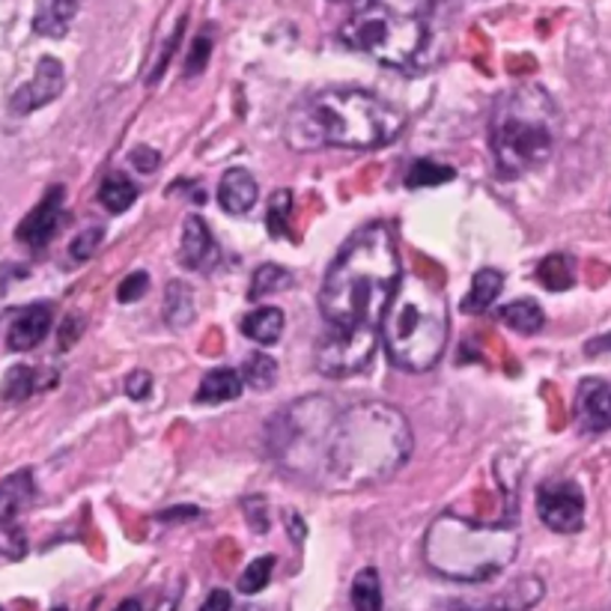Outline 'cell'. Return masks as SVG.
I'll return each instance as SVG.
<instances>
[{
  "instance_id": "obj_14",
  "label": "cell",
  "mask_w": 611,
  "mask_h": 611,
  "mask_svg": "<svg viewBox=\"0 0 611 611\" xmlns=\"http://www.w3.org/2000/svg\"><path fill=\"white\" fill-rule=\"evenodd\" d=\"M219 260V248L209 233L207 221L200 215H188L183 221V239H179V263L191 272H207Z\"/></svg>"
},
{
  "instance_id": "obj_32",
  "label": "cell",
  "mask_w": 611,
  "mask_h": 611,
  "mask_svg": "<svg viewBox=\"0 0 611 611\" xmlns=\"http://www.w3.org/2000/svg\"><path fill=\"white\" fill-rule=\"evenodd\" d=\"M289 209H292V195L289 191H275L272 200H269V215H265V224H269V233L280 239L289 233Z\"/></svg>"
},
{
  "instance_id": "obj_42",
  "label": "cell",
  "mask_w": 611,
  "mask_h": 611,
  "mask_svg": "<svg viewBox=\"0 0 611 611\" xmlns=\"http://www.w3.org/2000/svg\"><path fill=\"white\" fill-rule=\"evenodd\" d=\"M114 611H144V606H140V600H135V597H128V600L120 602Z\"/></svg>"
},
{
  "instance_id": "obj_21",
  "label": "cell",
  "mask_w": 611,
  "mask_h": 611,
  "mask_svg": "<svg viewBox=\"0 0 611 611\" xmlns=\"http://www.w3.org/2000/svg\"><path fill=\"white\" fill-rule=\"evenodd\" d=\"M84 0H48L46 7L39 10V15H36V34L42 36H63L66 30H70L72 18L78 15V10H82Z\"/></svg>"
},
{
  "instance_id": "obj_15",
  "label": "cell",
  "mask_w": 611,
  "mask_h": 611,
  "mask_svg": "<svg viewBox=\"0 0 611 611\" xmlns=\"http://www.w3.org/2000/svg\"><path fill=\"white\" fill-rule=\"evenodd\" d=\"M260 197V185L257 179L245 167H230L227 174L221 176L219 183V203L224 212L230 215H245L251 212Z\"/></svg>"
},
{
  "instance_id": "obj_34",
  "label": "cell",
  "mask_w": 611,
  "mask_h": 611,
  "mask_svg": "<svg viewBox=\"0 0 611 611\" xmlns=\"http://www.w3.org/2000/svg\"><path fill=\"white\" fill-rule=\"evenodd\" d=\"M102 239H104L102 227H87V230H82L78 236H75V239H72L70 257L75 260V263H84V260H90V257L99 251Z\"/></svg>"
},
{
  "instance_id": "obj_18",
  "label": "cell",
  "mask_w": 611,
  "mask_h": 611,
  "mask_svg": "<svg viewBox=\"0 0 611 611\" xmlns=\"http://www.w3.org/2000/svg\"><path fill=\"white\" fill-rule=\"evenodd\" d=\"M164 323L171 328H185L197 320V299L195 289L188 287L185 280H171L164 289Z\"/></svg>"
},
{
  "instance_id": "obj_2",
  "label": "cell",
  "mask_w": 611,
  "mask_h": 611,
  "mask_svg": "<svg viewBox=\"0 0 611 611\" xmlns=\"http://www.w3.org/2000/svg\"><path fill=\"white\" fill-rule=\"evenodd\" d=\"M403 277L388 224H370L349 239L325 272L320 311L328 328L379 332L385 308Z\"/></svg>"
},
{
  "instance_id": "obj_10",
  "label": "cell",
  "mask_w": 611,
  "mask_h": 611,
  "mask_svg": "<svg viewBox=\"0 0 611 611\" xmlns=\"http://www.w3.org/2000/svg\"><path fill=\"white\" fill-rule=\"evenodd\" d=\"M63 221H66V188L63 185H51L42 200L36 203L24 221L15 227V239L24 245V248H30V251H39V248H46L58 230L63 227Z\"/></svg>"
},
{
  "instance_id": "obj_13",
  "label": "cell",
  "mask_w": 611,
  "mask_h": 611,
  "mask_svg": "<svg viewBox=\"0 0 611 611\" xmlns=\"http://www.w3.org/2000/svg\"><path fill=\"white\" fill-rule=\"evenodd\" d=\"M576 421L588 433L611 429V385L602 379H585L576 394Z\"/></svg>"
},
{
  "instance_id": "obj_43",
  "label": "cell",
  "mask_w": 611,
  "mask_h": 611,
  "mask_svg": "<svg viewBox=\"0 0 611 611\" xmlns=\"http://www.w3.org/2000/svg\"><path fill=\"white\" fill-rule=\"evenodd\" d=\"M332 3H356V0H332Z\"/></svg>"
},
{
  "instance_id": "obj_26",
  "label": "cell",
  "mask_w": 611,
  "mask_h": 611,
  "mask_svg": "<svg viewBox=\"0 0 611 611\" xmlns=\"http://www.w3.org/2000/svg\"><path fill=\"white\" fill-rule=\"evenodd\" d=\"M543 594H546V588H543L540 578L525 576L520 578V582H513V585L501 594V600H498L496 606L501 611H528L543 600Z\"/></svg>"
},
{
  "instance_id": "obj_16",
  "label": "cell",
  "mask_w": 611,
  "mask_h": 611,
  "mask_svg": "<svg viewBox=\"0 0 611 611\" xmlns=\"http://www.w3.org/2000/svg\"><path fill=\"white\" fill-rule=\"evenodd\" d=\"M36 496L34 474L30 469L10 474L0 481V522H15L24 510L30 508V501Z\"/></svg>"
},
{
  "instance_id": "obj_39",
  "label": "cell",
  "mask_w": 611,
  "mask_h": 611,
  "mask_svg": "<svg viewBox=\"0 0 611 611\" xmlns=\"http://www.w3.org/2000/svg\"><path fill=\"white\" fill-rule=\"evenodd\" d=\"M233 609V597H230V590H224V588H219V590H212L207 597V602L200 606L197 611H230Z\"/></svg>"
},
{
  "instance_id": "obj_40",
  "label": "cell",
  "mask_w": 611,
  "mask_h": 611,
  "mask_svg": "<svg viewBox=\"0 0 611 611\" xmlns=\"http://www.w3.org/2000/svg\"><path fill=\"white\" fill-rule=\"evenodd\" d=\"M82 320L78 316H70L66 323H63V328H70V335H60V347H72V340L75 337H82Z\"/></svg>"
},
{
  "instance_id": "obj_30",
  "label": "cell",
  "mask_w": 611,
  "mask_h": 611,
  "mask_svg": "<svg viewBox=\"0 0 611 611\" xmlns=\"http://www.w3.org/2000/svg\"><path fill=\"white\" fill-rule=\"evenodd\" d=\"M289 284H292V277H289L287 269L265 263L254 272V284L248 289V296H251V299H263V296H272V292L287 289Z\"/></svg>"
},
{
  "instance_id": "obj_8",
  "label": "cell",
  "mask_w": 611,
  "mask_h": 611,
  "mask_svg": "<svg viewBox=\"0 0 611 611\" xmlns=\"http://www.w3.org/2000/svg\"><path fill=\"white\" fill-rule=\"evenodd\" d=\"M379 332H344V328H325L316 344L313 361L316 370L328 379H347L367 367L376 356Z\"/></svg>"
},
{
  "instance_id": "obj_46",
  "label": "cell",
  "mask_w": 611,
  "mask_h": 611,
  "mask_svg": "<svg viewBox=\"0 0 611 611\" xmlns=\"http://www.w3.org/2000/svg\"><path fill=\"white\" fill-rule=\"evenodd\" d=\"M0 611H3V609H0Z\"/></svg>"
},
{
  "instance_id": "obj_37",
  "label": "cell",
  "mask_w": 611,
  "mask_h": 611,
  "mask_svg": "<svg viewBox=\"0 0 611 611\" xmlns=\"http://www.w3.org/2000/svg\"><path fill=\"white\" fill-rule=\"evenodd\" d=\"M128 162H132V167H138L140 174H152L159 167V162H162V155H159V150H152V147H135V150L128 152Z\"/></svg>"
},
{
  "instance_id": "obj_11",
  "label": "cell",
  "mask_w": 611,
  "mask_h": 611,
  "mask_svg": "<svg viewBox=\"0 0 611 611\" xmlns=\"http://www.w3.org/2000/svg\"><path fill=\"white\" fill-rule=\"evenodd\" d=\"M66 87V72H63V63L58 58H42L36 63L34 78L27 84H22L18 90L10 96V111L15 116H27L46 108L58 99L60 92Z\"/></svg>"
},
{
  "instance_id": "obj_31",
  "label": "cell",
  "mask_w": 611,
  "mask_h": 611,
  "mask_svg": "<svg viewBox=\"0 0 611 611\" xmlns=\"http://www.w3.org/2000/svg\"><path fill=\"white\" fill-rule=\"evenodd\" d=\"M272 570H275V558L272 554H263V558H257L251 564L245 566V573L239 576V594H248V597H254L260 590L269 585V578H272Z\"/></svg>"
},
{
  "instance_id": "obj_28",
  "label": "cell",
  "mask_w": 611,
  "mask_h": 611,
  "mask_svg": "<svg viewBox=\"0 0 611 611\" xmlns=\"http://www.w3.org/2000/svg\"><path fill=\"white\" fill-rule=\"evenodd\" d=\"M239 376H242V382L248 388H254V391H269V388L277 382V361L272 356H265V352H254L251 358H245Z\"/></svg>"
},
{
  "instance_id": "obj_25",
  "label": "cell",
  "mask_w": 611,
  "mask_h": 611,
  "mask_svg": "<svg viewBox=\"0 0 611 611\" xmlns=\"http://www.w3.org/2000/svg\"><path fill=\"white\" fill-rule=\"evenodd\" d=\"M349 594H352V609L356 611H385V602H382V582L376 566L358 570Z\"/></svg>"
},
{
  "instance_id": "obj_1",
  "label": "cell",
  "mask_w": 611,
  "mask_h": 611,
  "mask_svg": "<svg viewBox=\"0 0 611 611\" xmlns=\"http://www.w3.org/2000/svg\"><path fill=\"white\" fill-rule=\"evenodd\" d=\"M412 453V429L400 409L379 400L337 409L325 429L316 484L364 489L403 469Z\"/></svg>"
},
{
  "instance_id": "obj_12",
  "label": "cell",
  "mask_w": 611,
  "mask_h": 611,
  "mask_svg": "<svg viewBox=\"0 0 611 611\" xmlns=\"http://www.w3.org/2000/svg\"><path fill=\"white\" fill-rule=\"evenodd\" d=\"M51 304H27L22 311L12 316L10 328H7V349L10 352H30L42 340H46L48 328H51Z\"/></svg>"
},
{
  "instance_id": "obj_6",
  "label": "cell",
  "mask_w": 611,
  "mask_h": 611,
  "mask_svg": "<svg viewBox=\"0 0 611 611\" xmlns=\"http://www.w3.org/2000/svg\"><path fill=\"white\" fill-rule=\"evenodd\" d=\"M558 140V108L543 87L510 90L498 102L489 128V144L498 171L504 176H522L540 167Z\"/></svg>"
},
{
  "instance_id": "obj_19",
  "label": "cell",
  "mask_w": 611,
  "mask_h": 611,
  "mask_svg": "<svg viewBox=\"0 0 611 611\" xmlns=\"http://www.w3.org/2000/svg\"><path fill=\"white\" fill-rule=\"evenodd\" d=\"M284 332V313L277 308H257L242 320V335L260 347H272Z\"/></svg>"
},
{
  "instance_id": "obj_27",
  "label": "cell",
  "mask_w": 611,
  "mask_h": 611,
  "mask_svg": "<svg viewBox=\"0 0 611 611\" xmlns=\"http://www.w3.org/2000/svg\"><path fill=\"white\" fill-rule=\"evenodd\" d=\"M453 176H457V171L450 164L433 162V159H417L406 171V185L409 188H438V185L450 183Z\"/></svg>"
},
{
  "instance_id": "obj_38",
  "label": "cell",
  "mask_w": 611,
  "mask_h": 611,
  "mask_svg": "<svg viewBox=\"0 0 611 611\" xmlns=\"http://www.w3.org/2000/svg\"><path fill=\"white\" fill-rule=\"evenodd\" d=\"M126 394L132 400H147L152 394V376L147 370H135V373H128L126 379Z\"/></svg>"
},
{
  "instance_id": "obj_7",
  "label": "cell",
  "mask_w": 611,
  "mask_h": 611,
  "mask_svg": "<svg viewBox=\"0 0 611 611\" xmlns=\"http://www.w3.org/2000/svg\"><path fill=\"white\" fill-rule=\"evenodd\" d=\"M433 0H364L340 39L385 66H412L427 46Z\"/></svg>"
},
{
  "instance_id": "obj_5",
  "label": "cell",
  "mask_w": 611,
  "mask_h": 611,
  "mask_svg": "<svg viewBox=\"0 0 611 611\" xmlns=\"http://www.w3.org/2000/svg\"><path fill=\"white\" fill-rule=\"evenodd\" d=\"M520 534L508 525H477L453 513L438 516L424 537V561L453 582H489L513 564Z\"/></svg>"
},
{
  "instance_id": "obj_3",
  "label": "cell",
  "mask_w": 611,
  "mask_h": 611,
  "mask_svg": "<svg viewBox=\"0 0 611 611\" xmlns=\"http://www.w3.org/2000/svg\"><path fill=\"white\" fill-rule=\"evenodd\" d=\"M406 116L400 108L367 90H325L311 96L287 120L292 150H379L400 138Z\"/></svg>"
},
{
  "instance_id": "obj_4",
  "label": "cell",
  "mask_w": 611,
  "mask_h": 611,
  "mask_svg": "<svg viewBox=\"0 0 611 611\" xmlns=\"http://www.w3.org/2000/svg\"><path fill=\"white\" fill-rule=\"evenodd\" d=\"M379 337L400 370L424 373L436 367L450 337L448 299L436 280L421 275L400 277L382 316Z\"/></svg>"
},
{
  "instance_id": "obj_24",
  "label": "cell",
  "mask_w": 611,
  "mask_h": 611,
  "mask_svg": "<svg viewBox=\"0 0 611 611\" xmlns=\"http://www.w3.org/2000/svg\"><path fill=\"white\" fill-rule=\"evenodd\" d=\"M138 200V185L132 183L126 174H108L99 185V203L114 215H123L132 203Z\"/></svg>"
},
{
  "instance_id": "obj_35",
  "label": "cell",
  "mask_w": 611,
  "mask_h": 611,
  "mask_svg": "<svg viewBox=\"0 0 611 611\" xmlns=\"http://www.w3.org/2000/svg\"><path fill=\"white\" fill-rule=\"evenodd\" d=\"M147 289H150V275H147V272H132V275H126L120 280V287H116V301L132 304V301L144 299Z\"/></svg>"
},
{
  "instance_id": "obj_23",
  "label": "cell",
  "mask_w": 611,
  "mask_h": 611,
  "mask_svg": "<svg viewBox=\"0 0 611 611\" xmlns=\"http://www.w3.org/2000/svg\"><path fill=\"white\" fill-rule=\"evenodd\" d=\"M537 280L552 292H564L576 284V260L570 254L543 257V263L537 265Z\"/></svg>"
},
{
  "instance_id": "obj_33",
  "label": "cell",
  "mask_w": 611,
  "mask_h": 611,
  "mask_svg": "<svg viewBox=\"0 0 611 611\" xmlns=\"http://www.w3.org/2000/svg\"><path fill=\"white\" fill-rule=\"evenodd\" d=\"M0 554L10 561H18L27 554V537L15 522H0Z\"/></svg>"
},
{
  "instance_id": "obj_29",
  "label": "cell",
  "mask_w": 611,
  "mask_h": 611,
  "mask_svg": "<svg viewBox=\"0 0 611 611\" xmlns=\"http://www.w3.org/2000/svg\"><path fill=\"white\" fill-rule=\"evenodd\" d=\"M36 391V373L27 364L7 370V376L0 382V400L3 403H24Z\"/></svg>"
},
{
  "instance_id": "obj_45",
  "label": "cell",
  "mask_w": 611,
  "mask_h": 611,
  "mask_svg": "<svg viewBox=\"0 0 611 611\" xmlns=\"http://www.w3.org/2000/svg\"><path fill=\"white\" fill-rule=\"evenodd\" d=\"M486 611H501V609H498V606H489V609H486Z\"/></svg>"
},
{
  "instance_id": "obj_41",
  "label": "cell",
  "mask_w": 611,
  "mask_h": 611,
  "mask_svg": "<svg viewBox=\"0 0 611 611\" xmlns=\"http://www.w3.org/2000/svg\"><path fill=\"white\" fill-rule=\"evenodd\" d=\"M191 516H200V510H197V508H176V510H167V513H162L164 522L191 520Z\"/></svg>"
},
{
  "instance_id": "obj_17",
  "label": "cell",
  "mask_w": 611,
  "mask_h": 611,
  "mask_svg": "<svg viewBox=\"0 0 611 611\" xmlns=\"http://www.w3.org/2000/svg\"><path fill=\"white\" fill-rule=\"evenodd\" d=\"M245 382L239 376V370L230 367H219L209 370L207 376L200 379V388H197L195 400L197 403H230V400H239L242 397Z\"/></svg>"
},
{
  "instance_id": "obj_22",
  "label": "cell",
  "mask_w": 611,
  "mask_h": 611,
  "mask_svg": "<svg viewBox=\"0 0 611 611\" xmlns=\"http://www.w3.org/2000/svg\"><path fill=\"white\" fill-rule=\"evenodd\" d=\"M504 289V275L496 272V269H481L472 280V289L469 296L462 299V311L465 313H484L492 301L501 296Z\"/></svg>"
},
{
  "instance_id": "obj_9",
  "label": "cell",
  "mask_w": 611,
  "mask_h": 611,
  "mask_svg": "<svg viewBox=\"0 0 611 611\" xmlns=\"http://www.w3.org/2000/svg\"><path fill=\"white\" fill-rule=\"evenodd\" d=\"M537 516L554 534H576L585 525V492L573 481H546L537 489Z\"/></svg>"
},
{
  "instance_id": "obj_44",
  "label": "cell",
  "mask_w": 611,
  "mask_h": 611,
  "mask_svg": "<svg viewBox=\"0 0 611 611\" xmlns=\"http://www.w3.org/2000/svg\"><path fill=\"white\" fill-rule=\"evenodd\" d=\"M602 347H611V337H609V340H602Z\"/></svg>"
},
{
  "instance_id": "obj_20",
  "label": "cell",
  "mask_w": 611,
  "mask_h": 611,
  "mask_svg": "<svg viewBox=\"0 0 611 611\" xmlns=\"http://www.w3.org/2000/svg\"><path fill=\"white\" fill-rule=\"evenodd\" d=\"M501 323L508 325L510 332L516 335H537L543 325H546V313L534 299H516L501 308Z\"/></svg>"
},
{
  "instance_id": "obj_36",
  "label": "cell",
  "mask_w": 611,
  "mask_h": 611,
  "mask_svg": "<svg viewBox=\"0 0 611 611\" xmlns=\"http://www.w3.org/2000/svg\"><path fill=\"white\" fill-rule=\"evenodd\" d=\"M209 54H212V39L207 34L197 36L195 46L188 51V58H185V75L191 78V75H200V72L207 70Z\"/></svg>"
}]
</instances>
